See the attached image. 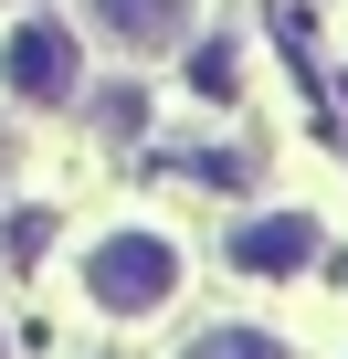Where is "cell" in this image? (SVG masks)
Here are the masks:
<instances>
[{
	"label": "cell",
	"instance_id": "cell-5",
	"mask_svg": "<svg viewBox=\"0 0 348 359\" xmlns=\"http://www.w3.org/2000/svg\"><path fill=\"white\" fill-rule=\"evenodd\" d=\"M180 359H285V348H274L264 327H201V338H190Z\"/></svg>",
	"mask_w": 348,
	"mask_h": 359
},
{
	"label": "cell",
	"instance_id": "cell-6",
	"mask_svg": "<svg viewBox=\"0 0 348 359\" xmlns=\"http://www.w3.org/2000/svg\"><path fill=\"white\" fill-rule=\"evenodd\" d=\"M190 85H201V95H232V53L201 43V53H190Z\"/></svg>",
	"mask_w": 348,
	"mask_h": 359
},
{
	"label": "cell",
	"instance_id": "cell-2",
	"mask_svg": "<svg viewBox=\"0 0 348 359\" xmlns=\"http://www.w3.org/2000/svg\"><path fill=\"white\" fill-rule=\"evenodd\" d=\"M0 74H11L22 106H74V95H85V43H74L53 11H22L11 32H0Z\"/></svg>",
	"mask_w": 348,
	"mask_h": 359
},
{
	"label": "cell",
	"instance_id": "cell-4",
	"mask_svg": "<svg viewBox=\"0 0 348 359\" xmlns=\"http://www.w3.org/2000/svg\"><path fill=\"white\" fill-rule=\"evenodd\" d=\"M232 264L243 275H295V264H316V222L306 212H264V222L232 233Z\"/></svg>",
	"mask_w": 348,
	"mask_h": 359
},
{
	"label": "cell",
	"instance_id": "cell-3",
	"mask_svg": "<svg viewBox=\"0 0 348 359\" xmlns=\"http://www.w3.org/2000/svg\"><path fill=\"white\" fill-rule=\"evenodd\" d=\"M85 11H95V32L116 53H169L190 32V0H85Z\"/></svg>",
	"mask_w": 348,
	"mask_h": 359
},
{
	"label": "cell",
	"instance_id": "cell-1",
	"mask_svg": "<svg viewBox=\"0 0 348 359\" xmlns=\"http://www.w3.org/2000/svg\"><path fill=\"white\" fill-rule=\"evenodd\" d=\"M85 296L106 317H158L169 296H180V243L169 233H106L85 254Z\"/></svg>",
	"mask_w": 348,
	"mask_h": 359
}]
</instances>
